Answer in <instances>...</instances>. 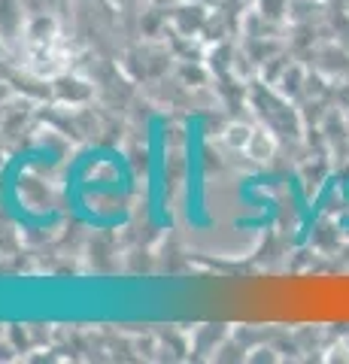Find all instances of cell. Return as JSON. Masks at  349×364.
<instances>
[{
    "label": "cell",
    "instance_id": "cell-1",
    "mask_svg": "<svg viewBox=\"0 0 349 364\" xmlns=\"http://www.w3.org/2000/svg\"><path fill=\"white\" fill-rule=\"evenodd\" d=\"M67 61H70V52H67L64 37H61V31L55 28V21H49V18L33 21L28 28V37H25L21 67L40 79H52L67 70Z\"/></svg>",
    "mask_w": 349,
    "mask_h": 364
},
{
    "label": "cell",
    "instance_id": "cell-2",
    "mask_svg": "<svg viewBox=\"0 0 349 364\" xmlns=\"http://www.w3.org/2000/svg\"><path fill=\"white\" fill-rule=\"evenodd\" d=\"M246 152H249L255 161H267L270 152H274V143H270V136H264L262 131H252V140L246 146Z\"/></svg>",
    "mask_w": 349,
    "mask_h": 364
},
{
    "label": "cell",
    "instance_id": "cell-3",
    "mask_svg": "<svg viewBox=\"0 0 349 364\" xmlns=\"http://www.w3.org/2000/svg\"><path fill=\"white\" fill-rule=\"evenodd\" d=\"M252 140V128H246V124H231L228 131H225V143L234 146V149H246Z\"/></svg>",
    "mask_w": 349,
    "mask_h": 364
}]
</instances>
